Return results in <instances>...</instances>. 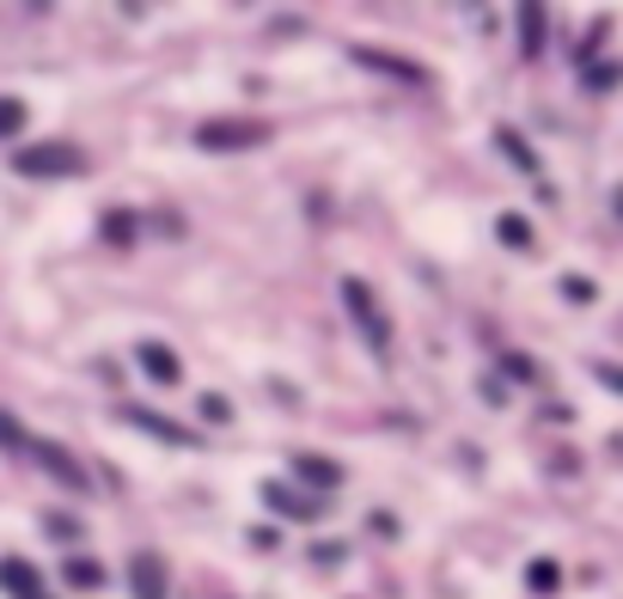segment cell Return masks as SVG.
I'll return each instance as SVG.
<instances>
[{"mask_svg":"<svg viewBox=\"0 0 623 599\" xmlns=\"http://www.w3.org/2000/svg\"><path fill=\"white\" fill-rule=\"evenodd\" d=\"M31 122V105L25 98H13V93H0V141H13L19 129Z\"/></svg>","mask_w":623,"mask_h":599,"instance_id":"18","label":"cell"},{"mask_svg":"<svg viewBox=\"0 0 623 599\" xmlns=\"http://www.w3.org/2000/svg\"><path fill=\"white\" fill-rule=\"evenodd\" d=\"M257 502H264L276 520H293V526H319V520L331 514V507H324V495H305V490H293V483H281V478L257 483Z\"/></svg>","mask_w":623,"mask_h":599,"instance_id":"6","label":"cell"},{"mask_svg":"<svg viewBox=\"0 0 623 599\" xmlns=\"http://www.w3.org/2000/svg\"><path fill=\"white\" fill-rule=\"evenodd\" d=\"M276 141V129H269L264 117H202L196 129H190V147L196 153H257V147Z\"/></svg>","mask_w":623,"mask_h":599,"instance_id":"3","label":"cell"},{"mask_svg":"<svg viewBox=\"0 0 623 599\" xmlns=\"http://www.w3.org/2000/svg\"><path fill=\"white\" fill-rule=\"evenodd\" d=\"M62 575H67V587H80V593H98V587L110 581L105 563H98V557H80V550H74V557H62Z\"/></svg>","mask_w":623,"mask_h":599,"instance_id":"15","label":"cell"},{"mask_svg":"<svg viewBox=\"0 0 623 599\" xmlns=\"http://www.w3.org/2000/svg\"><path fill=\"white\" fill-rule=\"evenodd\" d=\"M623 81V62H581V86L587 93H611Z\"/></svg>","mask_w":623,"mask_h":599,"instance_id":"17","label":"cell"},{"mask_svg":"<svg viewBox=\"0 0 623 599\" xmlns=\"http://www.w3.org/2000/svg\"><path fill=\"white\" fill-rule=\"evenodd\" d=\"M348 62L367 67V74H379V81H398V86H416L422 93L434 74H428L416 55H398V50H379V43H348Z\"/></svg>","mask_w":623,"mask_h":599,"instance_id":"5","label":"cell"},{"mask_svg":"<svg viewBox=\"0 0 623 599\" xmlns=\"http://www.w3.org/2000/svg\"><path fill=\"white\" fill-rule=\"evenodd\" d=\"M305 557L319 563V569H343V563H348V545H343V538H319V545L305 550Z\"/></svg>","mask_w":623,"mask_h":599,"instance_id":"21","label":"cell"},{"mask_svg":"<svg viewBox=\"0 0 623 599\" xmlns=\"http://www.w3.org/2000/svg\"><path fill=\"white\" fill-rule=\"evenodd\" d=\"M495 153H502V160L514 165L519 178H538V172H544L538 147H531V141H526V135H519V129H507V122H502V129H495Z\"/></svg>","mask_w":623,"mask_h":599,"instance_id":"12","label":"cell"},{"mask_svg":"<svg viewBox=\"0 0 623 599\" xmlns=\"http://www.w3.org/2000/svg\"><path fill=\"white\" fill-rule=\"evenodd\" d=\"M13 172L25 184H62V178H80L93 172V153L80 141H31L13 153Z\"/></svg>","mask_w":623,"mask_h":599,"instance_id":"2","label":"cell"},{"mask_svg":"<svg viewBox=\"0 0 623 599\" xmlns=\"http://www.w3.org/2000/svg\"><path fill=\"white\" fill-rule=\"evenodd\" d=\"M336 300H343V312H348V324H355V336L367 343V355H373V361H391V343H398V331H391V319H385L379 293H373L361 276H343V281H336Z\"/></svg>","mask_w":623,"mask_h":599,"instance_id":"1","label":"cell"},{"mask_svg":"<svg viewBox=\"0 0 623 599\" xmlns=\"http://www.w3.org/2000/svg\"><path fill=\"white\" fill-rule=\"evenodd\" d=\"M0 593L7 599H37L43 593V569L31 557H0Z\"/></svg>","mask_w":623,"mask_h":599,"instance_id":"11","label":"cell"},{"mask_svg":"<svg viewBox=\"0 0 623 599\" xmlns=\"http://www.w3.org/2000/svg\"><path fill=\"white\" fill-rule=\"evenodd\" d=\"M117 416H122L129 428H141L147 440H160V447H202V435H196V428L172 422V416H160V410H147V404H122Z\"/></svg>","mask_w":623,"mask_h":599,"instance_id":"7","label":"cell"},{"mask_svg":"<svg viewBox=\"0 0 623 599\" xmlns=\"http://www.w3.org/2000/svg\"><path fill=\"white\" fill-rule=\"evenodd\" d=\"M611 208H617V221H623V184H617V196H611Z\"/></svg>","mask_w":623,"mask_h":599,"instance_id":"27","label":"cell"},{"mask_svg":"<svg viewBox=\"0 0 623 599\" xmlns=\"http://www.w3.org/2000/svg\"><path fill=\"white\" fill-rule=\"evenodd\" d=\"M25 459H31V466H37L50 483H62L67 495H93V471H86L80 459L67 453L62 440H50V435H31V440H25Z\"/></svg>","mask_w":623,"mask_h":599,"instance_id":"4","label":"cell"},{"mask_svg":"<svg viewBox=\"0 0 623 599\" xmlns=\"http://www.w3.org/2000/svg\"><path fill=\"white\" fill-rule=\"evenodd\" d=\"M593 379L605 392H623V367H617V361H593Z\"/></svg>","mask_w":623,"mask_h":599,"instance_id":"26","label":"cell"},{"mask_svg":"<svg viewBox=\"0 0 623 599\" xmlns=\"http://www.w3.org/2000/svg\"><path fill=\"white\" fill-rule=\"evenodd\" d=\"M495 239H502L507 252H531V245H538V233H531V221H526V214H514V208H507V214H495Z\"/></svg>","mask_w":623,"mask_h":599,"instance_id":"16","label":"cell"},{"mask_svg":"<svg viewBox=\"0 0 623 599\" xmlns=\"http://www.w3.org/2000/svg\"><path fill=\"white\" fill-rule=\"evenodd\" d=\"M98 239H105L110 252H129V245L141 239V214L122 208V202H117V208H105V214H98Z\"/></svg>","mask_w":623,"mask_h":599,"instance_id":"13","label":"cell"},{"mask_svg":"<svg viewBox=\"0 0 623 599\" xmlns=\"http://www.w3.org/2000/svg\"><path fill=\"white\" fill-rule=\"evenodd\" d=\"M514 25H519V55H526V62H538L544 38H550V7H519Z\"/></svg>","mask_w":623,"mask_h":599,"instance_id":"14","label":"cell"},{"mask_svg":"<svg viewBox=\"0 0 623 599\" xmlns=\"http://www.w3.org/2000/svg\"><path fill=\"white\" fill-rule=\"evenodd\" d=\"M557 288H562V300H574V307H587V300H593V281H587V276H562Z\"/></svg>","mask_w":623,"mask_h":599,"instance_id":"24","label":"cell"},{"mask_svg":"<svg viewBox=\"0 0 623 599\" xmlns=\"http://www.w3.org/2000/svg\"><path fill=\"white\" fill-rule=\"evenodd\" d=\"M37 599H50V593H37Z\"/></svg>","mask_w":623,"mask_h":599,"instance_id":"28","label":"cell"},{"mask_svg":"<svg viewBox=\"0 0 623 599\" xmlns=\"http://www.w3.org/2000/svg\"><path fill=\"white\" fill-rule=\"evenodd\" d=\"M135 367H141L153 386H184V355H178L172 343H160V336H141V343H135Z\"/></svg>","mask_w":623,"mask_h":599,"instance_id":"8","label":"cell"},{"mask_svg":"<svg viewBox=\"0 0 623 599\" xmlns=\"http://www.w3.org/2000/svg\"><path fill=\"white\" fill-rule=\"evenodd\" d=\"M288 471L300 483H312V495H331V490L348 483V471L336 466V459H324V453H288Z\"/></svg>","mask_w":623,"mask_h":599,"instance_id":"10","label":"cell"},{"mask_svg":"<svg viewBox=\"0 0 623 599\" xmlns=\"http://www.w3.org/2000/svg\"><path fill=\"white\" fill-rule=\"evenodd\" d=\"M25 440H31V428L13 410H0V453H25Z\"/></svg>","mask_w":623,"mask_h":599,"instance_id":"19","label":"cell"},{"mask_svg":"<svg viewBox=\"0 0 623 599\" xmlns=\"http://www.w3.org/2000/svg\"><path fill=\"white\" fill-rule=\"evenodd\" d=\"M526 587H531V593H550V587H557V563H531Z\"/></svg>","mask_w":623,"mask_h":599,"instance_id":"23","label":"cell"},{"mask_svg":"<svg viewBox=\"0 0 623 599\" xmlns=\"http://www.w3.org/2000/svg\"><path fill=\"white\" fill-rule=\"evenodd\" d=\"M502 373H507V379H519V386H531V379H538L531 355H519V349H514V355H502Z\"/></svg>","mask_w":623,"mask_h":599,"instance_id":"22","label":"cell"},{"mask_svg":"<svg viewBox=\"0 0 623 599\" xmlns=\"http://www.w3.org/2000/svg\"><path fill=\"white\" fill-rule=\"evenodd\" d=\"M43 533H50V538H80V520H67V514H43Z\"/></svg>","mask_w":623,"mask_h":599,"instance_id":"25","label":"cell"},{"mask_svg":"<svg viewBox=\"0 0 623 599\" xmlns=\"http://www.w3.org/2000/svg\"><path fill=\"white\" fill-rule=\"evenodd\" d=\"M129 593L135 599H172V563L160 550H135L129 557Z\"/></svg>","mask_w":623,"mask_h":599,"instance_id":"9","label":"cell"},{"mask_svg":"<svg viewBox=\"0 0 623 599\" xmlns=\"http://www.w3.org/2000/svg\"><path fill=\"white\" fill-rule=\"evenodd\" d=\"M196 416H202L208 428H226V422H233V404H226L221 392H202V398H196Z\"/></svg>","mask_w":623,"mask_h":599,"instance_id":"20","label":"cell"}]
</instances>
